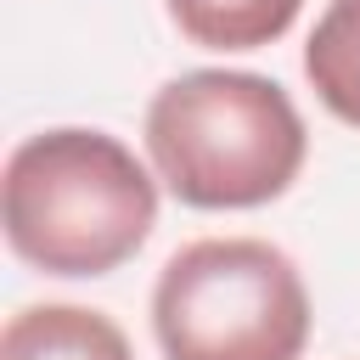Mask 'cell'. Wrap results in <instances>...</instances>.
I'll list each match as a JSON object with an SVG mask.
<instances>
[{"instance_id": "2", "label": "cell", "mask_w": 360, "mask_h": 360, "mask_svg": "<svg viewBox=\"0 0 360 360\" xmlns=\"http://www.w3.org/2000/svg\"><path fill=\"white\" fill-rule=\"evenodd\" d=\"M304 152V118L264 73L197 68L146 107V158L186 208H259L298 180Z\"/></svg>"}, {"instance_id": "4", "label": "cell", "mask_w": 360, "mask_h": 360, "mask_svg": "<svg viewBox=\"0 0 360 360\" xmlns=\"http://www.w3.org/2000/svg\"><path fill=\"white\" fill-rule=\"evenodd\" d=\"M0 360H135L129 338L84 304H28L0 332Z\"/></svg>"}, {"instance_id": "1", "label": "cell", "mask_w": 360, "mask_h": 360, "mask_svg": "<svg viewBox=\"0 0 360 360\" xmlns=\"http://www.w3.org/2000/svg\"><path fill=\"white\" fill-rule=\"evenodd\" d=\"M6 242L45 276H107L158 225V186L101 129H45L6 158Z\"/></svg>"}, {"instance_id": "5", "label": "cell", "mask_w": 360, "mask_h": 360, "mask_svg": "<svg viewBox=\"0 0 360 360\" xmlns=\"http://www.w3.org/2000/svg\"><path fill=\"white\" fill-rule=\"evenodd\" d=\"M304 79L321 107L360 129V0H332L304 45Z\"/></svg>"}, {"instance_id": "3", "label": "cell", "mask_w": 360, "mask_h": 360, "mask_svg": "<svg viewBox=\"0 0 360 360\" xmlns=\"http://www.w3.org/2000/svg\"><path fill=\"white\" fill-rule=\"evenodd\" d=\"M163 360H298L309 292L298 264L259 236L186 242L152 287Z\"/></svg>"}, {"instance_id": "6", "label": "cell", "mask_w": 360, "mask_h": 360, "mask_svg": "<svg viewBox=\"0 0 360 360\" xmlns=\"http://www.w3.org/2000/svg\"><path fill=\"white\" fill-rule=\"evenodd\" d=\"M304 0H169L174 28L202 51H259L292 28Z\"/></svg>"}]
</instances>
